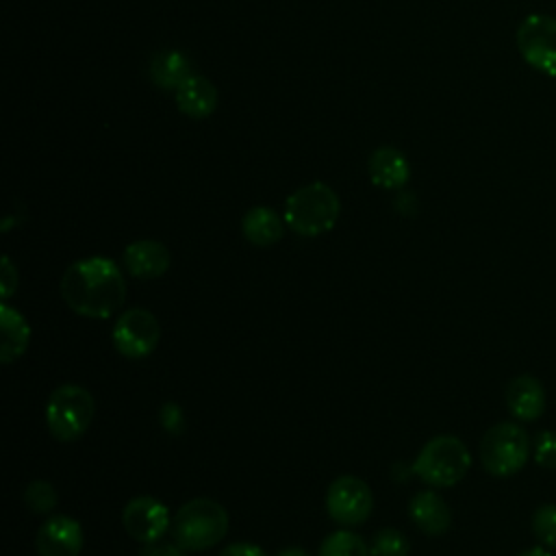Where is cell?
Segmentation results:
<instances>
[{"instance_id":"6da1fadb","label":"cell","mask_w":556,"mask_h":556,"mask_svg":"<svg viewBox=\"0 0 556 556\" xmlns=\"http://www.w3.org/2000/svg\"><path fill=\"white\" fill-rule=\"evenodd\" d=\"M61 295L74 313L89 319H106L124 304L126 282L115 261L89 256L65 269Z\"/></svg>"},{"instance_id":"7a4b0ae2","label":"cell","mask_w":556,"mask_h":556,"mask_svg":"<svg viewBox=\"0 0 556 556\" xmlns=\"http://www.w3.org/2000/svg\"><path fill=\"white\" fill-rule=\"evenodd\" d=\"M341 213L339 195L324 182H308L295 189L285 202V224L302 237H319L337 224Z\"/></svg>"},{"instance_id":"3957f363","label":"cell","mask_w":556,"mask_h":556,"mask_svg":"<svg viewBox=\"0 0 556 556\" xmlns=\"http://www.w3.org/2000/svg\"><path fill=\"white\" fill-rule=\"evenodd\" d=\"M228 532L226 508L211 497H195L182 504L172 521L174 541L187 552H204L217 545Z\"/></svg>"},{"instance_id":"277c9868","label":"cell","mask_w":556,"mask_h":556,"mask_svg":"<svg viewBox=\"0 0 556 556\" xmlns=\"http://www.w3.org/2000/svg\"><path fill=\"white\" fill-rule=\"evenodd\" d=\"M471 467L467 445L452 434L430 439L415 458V473L430 486H452L465 478Z\"/></svg>"},{"instance_id":"5b68a950","label":"cell","mask_w":556,"mask_h":556,"mask_svg":"<svg viewBox=\"0 0 556 556\" xmlns=\"http://www.w3.org/2000/svg\"><path fill=\"white\" fill-rule=\"evenodd\" d=\"M96 413V402L85 387L63 384L52 391L46 404V426L61 443L80 439Z\"/></svg>"},{"instance_id":"8992f818","label":"cell","mask_w":556,"mask_h":556,"mask_svg":"<svg viewBox=\"0 0 556 556\" xmlns=\"http://www.w3.org/2000/svg\"><path fill=\"white\" fill-rule=\"evenodd\" d=\"M530 456L528 432L513 421L491 426L480 441L482 467L495 478H508L517 473Z\"/></svg>"},{"instance_id":"52a82bcc","label":"cell","mask_w":556,"mask_h":556,"mask_svg":"<svg viewBox=\"0 0 556 556\" xmlns=\"http://www.w3.org/2000/svg\"><path fill=\"white\" fill-rule=\"evenodd\" d=\"M521 59L545 76H556V17L530 13L521 20L515 35Z\"/></svg>"},{"instance_id":"ba28073f","label":"cell","mask_w":556,"mask_h":556,"mask_svg":"<svg viewBox=\"0 0 556 556\" xmlns=\"http://www.w3.org/2000/svg\"><path fill=\"white\" fill-rule=\"evenodd\" d=\"M374 508V495L365 480L356 476H339L326 493V510L341 526L363 523Z\"/></svg>"},{"instance_id":"9c48e42d","label":"cell","mask_w":556,"mask_h":556,"mask_svg":"<svg viewBox=\"0 0 556 556\" xmlns=\"http://www.w3.org/2000/svg\"><path fill=\"white\" fill-rule=\"evenodd\" d=\"M161 328L156 317L146 308L124 311L113 326V345L126 358H143L159 345Z\"/></svg>"},{"instance_id":"30bf717a","label":"cell","mask_w":556,"mask_h":556,"mask_svg":"<svg viewBox=\"0 0 556 556\" xmlns=\"http://www.w3.org/2000/svg\"><path fill=\"white\" fill-rule=\"evenodd\" d=\"M124 530L139 543H154L172 530V517L165 504L150 495L132 497L122 513Z\"/></svg>"},{"instance_id":"8fae6325","label":"cell","mask_w":556,"mask_h":556,"mask_svg":"<svg viewBox=\"0 0 556 556\" xmlns=\"http://www.w3.org/2000/svg\"><path fill=\"white\" fill-rule=\"evenodd\" d=\"M85 543L83 528L67 515H54L41 523L35 536L39 556H78Z\"/></svg>"},{"instance_id":"7c38bea8","label":"cell","mask_w":556,"mask_h":556,"mask_svg":"<svg viewBox=\"0 0 556 556\" xmlns=\"http://www.w3.org/2000/svg\"><path fill=\"white\" fill-rule=\"evenodd\" d=\"M506 406L519 421H534L545 410V389L530 374L515 376L506 387Z\"/></svg>"},{"instance_id":"4fadbf2b","label":"cell","mask_w":556,"mask_h":556,"mask_svg":"<svg viewBox=\"0 0 556 556\" xmlns=\"http://www.w3.org/2000/svg\"><path fill=\"white\" fill-rule=\"evenodd\" d=\"M172 256L169 250L161 241L141 239L132 241L124 250V265L130 271V276L141 280H152L163 276L169 269Z\"/></svg>"},{"instance_id":"5bb4252c","label":"cell","mask_w":556,"mask_h":556,"mask_svg":"<svg viewBox=\"0 0 556 556\" xmlns=\"http://www.w3.org/2000/svg\"><path fill=\"white\" fill-rule=\"evenodd\" d=\"M367 172L376 187L400 189L410 178V163L402 150L393 146H382L371 152L367 161Z\"/></svg>"},{"instance_id":"9a60e30c","label":"cell","mask_w":556,"mask_h":556,"mask_svg":"<svg viewBox=\"0 0 556 556\" xmlns=\"http://www.w3.org/2000/svg\"><path fill=\"white\" fill-rule=\"evenodd\" d=\"M408 513L413 523L430 536H439L445 534L452 526V510L447 506V502L437 495L434 491H419L413 495L410 504H408Z\"/></svg>"},{"instance_id":"2e32d148","label":"cell","mask_w":556,"mask_h":556,"mask_svg":"<svg viewBox=\"0 0 556 556\" xmlns=\"http://www.w3.org/2000/svg\"><path fill=\"white\" fill-rule=\"evenodd\" d=\"M174 98H176L178 111L193 117V119L208 117L217 106V89L204 76H189L174 91Z\"/></svg>"},{"instance_id":"e0dca14e","label":"cell","mask_w":556,"mask_h":556,"mask_svg":"<svg viewBox=\"0 0 556 556\" xmlns=\"http://www.w3.org/2000/svg\"><path fill=\"white\" fill-rule=\"evenodd\" d=\"M0 328H2V343H0V361L4 365L17 361L30 343V326L24 315L13 308L11 304H0Z\"/></svg>"},{"instance_id":"ac0fdd59","label":"cell","mask_w":556,"mask_h":556,"mask_svg":"<svg viewBox=\"0 0 556 556\" xmlns=\"http://www.w3.org/2000/svg\"><path fill=\"white\" fill-rule=\"evenodd\" d=\"M191 74V59L182 50H159L150 59V78L165 91H176Z\"/></svg>"},{"instance_id":"d6986e66","label":"cell","mask_w":556,"mask_h":556,"mask_svg":"<svg viewBox=\"0 0 556 556\" xmlns=\"http://www.w3.org/2000/svg\"><path fill=\"white\" fill-rule=\"evenodd\" d=\"M285 230V217L269 206H252L241 219V232L252 245H274Z\"/></svg>"},{"instance_id":"ffe728a7","label":"cell","mask_w":556,"mask_h":556,"mask_svg":"<svg viewBox=\"0 0 556 556\" xmlns=\"http://www.w3.org/2000/svg\"><path fill=\"white\" fill-rule=\"evenodd\" d=\"M317 556H371V552L358 534L337 530L321 541Z\"/></svg>"},{"instance_id":"44dd1931","label":"cell","mask_w":556,"mask_h":556,"mask_svg":"<svg viewBox=\"0 0 556 556\" xmlns=\"http://www.w3.org/2000/svg\"><path fill=\"white\" fill-rule=\"evenodd\" d=\"M371 556H408L410 541L395 528H382L369 543Z\"/></svg>"},{"instance_id":"7402d4cb","label":"cell","mask_w":556,"mask_h":556,"mask_svg":"<svg viewBox=\"0 0 556 556\" xmlns=\"http://www.w3.org/2000/svg\"><path fill=\"white\" fill-rule=\"evenodd\" d=\"M24 502L26 506L37 513V515H46L56 506V491L50 482L46 480H33L26 489H24Z\"/></svg>"},{"instance_id":"603a6c76","label":"cell","mask_w":556,"mask_h":556,"mask_svg":"<svg viewBox=\"0 0 556 556\" xmlns=\"http://www.w3.org/2000/svg\"><path fill=\"white\" fill-rule=\"evenodd\" d=\"M532 532L543 547H556V504H543L534 510Z\"/></svg>"},{"instance_id":"cb8c5ba5","label":"cell","mask_w":556,"mask_h":556,"mask_svg":"<svg viewBox=\"0 0 556 556\" xmlns=\"http://www.w3.org/2000/svg\"><path fill=\"white\" fill-rule=\"evenodd\" d=\"M534 463L541 467H556V432L554 430H543L534 439Z\"/></svg>"},{"instance_id":"d4e9b609","label":"cell","mask_w":556,"mask_h":556,"mask_svg":"<svg viewBox=\"0 0 556 556\" xmlns=\"http://www.w3.org/2000/svg\"><path fill=\"white\" fill-rule=\"evenodd\" d=\"M159 421L169 434H180L185 430V415H182L180 406L174 402L163 404V408L159 410Z\"/></svg>"},{"instance_id":"484cf974","label":"cell","mask_w":556,"mask_h":556,"mask_svg":"<svg viewBox=\"0 0 556 556\" xmlns=\"http://www.w3.org/2000/svg\"><path fill=\"white\" fill-rule=\"evenodd\" d=\"M15 289H17V269L13 267L11 258L4 256L2 258V269H0V295H2V300H7Z\"/></svg>"},{"instance_id":"4316f807","label":"cell","mask_w":556,"mask_h":556,"mask_svg":"<svg viewBox=\"0 0 556 556\" xmlns=\"http://www.w3.org/2000/svg\"><path fill=\"white\" fill-rule=\"evenodd\" d=\"M139 556H187V549H182L176 541L174 543H143Z\"/></svg>"},{"instance_id":"83f0119b","label":"cell","mask_w":556,"mask_h":556,"mask_svg":"<svg viewBox=\"0 0 556 556\" xmlns=\"http://www.w3.org/2000/svg\"><path fill=\"white\" fill-rule=\"evenodd\" d=\"M219 556H267L258 545L254 543H232L219 552Z\"/></svg>"},{"instance_id":"f1b7e54d","label":"cell","mask_w":556,"mask_h":556,"mask_svg":"<svg viewBox=\"0 0 556 556\" xmlns=\"http://www.w3.org/2000/svg\"><path fill=\"white\" fill-rule=\"evenodd\" d=\"M278 556H308V552H306V549H302V547L291 545V547L280 549V552H278Z\"/></svg>"},{"instance_id":"f546056e","label":"cell","mask_w":556,"mask_h":556,"mask_svg":"<svg viewBox=\"0 0 556 556\" xmlns=\"http://www.w3.org/2000/svg\"><path fill=\"white\" fill-rule=\"evenodd\" d=\"M517 556H552V554L545 547H530V549H526V552H521Z\"/></svg>"}]
</instances>
